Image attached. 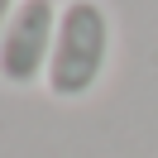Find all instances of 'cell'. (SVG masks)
<instances>
[{
    "mask_svg": "<svg viewBox=\"0 0 158 158\" xmlns=\"http://www.w3.org/2000/svg\"><path fill=\"white\" fill-rule=\"evenodd\" d=\"M110 48H115V29H110L106 5L101 0H62L58 5V39H53L48 77H43L48 96L86 101L110 67Z\"/></svg>",
    "mask_w": 158,
    "mask_h": 158,
    "instance_id": "cell-1",
    "label": "cell"
},
{
    "mask_svg": "<svg viewBox=\"0 0 158 158\" xmlns=\"http://www.w3.org/2000/svg\"><path fill=\"white\" fill-rule=\"evenodd\" d=\"M53 39H58V5L53 0H19L0 34V81L29 91L48 77Z\"/></svg>",
    "mask_w": 158,
    "mask_h": 158,
    "instance_id": "cell-2",
    "label": "cell"
},
{
    "mask_svg": "<svg viewBox=\"0 0 158 158\" xmlns=\"http://www.w3.org/2000/svg\"><path fill=\"white\" fill-rule=\"evenodd\" d=\"M15 5H19V0H0V34H5V24H10V15H15Z\"/></svg>",
    "mask_w": 158,
    "mask_h": 158,
    "instance_id": "cell-3",
    "label": "cell"
}]
</instances>
